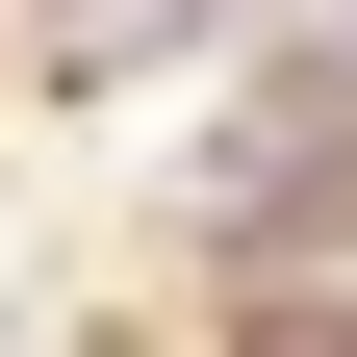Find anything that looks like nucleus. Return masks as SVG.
<instances>
[{
    "label": "nucleus",
    "instance_id": "obj_2",
    "mask_svg": "<svg viewBox=\"0 0 357 357\" xmlns=\"http://www.w3.org/2000/svg\"><path fill=\"white\" fill-rule=\"evenodd\" d=\"M0 357H26V306H0Z\"/></svg>",
    "mask_w": 357,
    "mask_h": 357
},
{
    "label": "nucleus",
    "instance_id": "obj_1",
    "mask_svg": "<svg viewBox=\"0 0 357 357\" xmlns=\"http://www.w3.org/2000/svg\"><path fill=\"white\" fill-rule=\"evenodd\" d=\"M52 52H77V77H128V52H178V0H52Z\"/></svg>",
    "mask_w": 357,
    "mask_h": 357
}]
</instances>
